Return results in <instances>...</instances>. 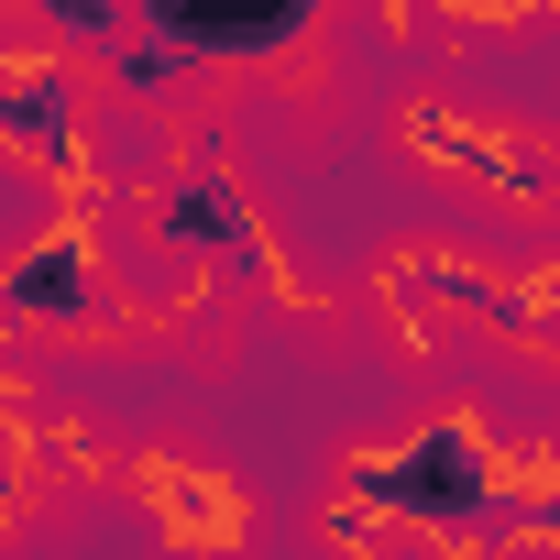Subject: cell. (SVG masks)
<instances>
[{"mask_svg":"<svg viewBox=\"0 0 560 560\" xmlns=\"http://www.w3.org/2000/svg\"><path fill=\"white\" fill-rule=\"evenodd\" d=\"M374 494H385L396 516H418V527H472V516H483V451H472L462 429H429L407 462L374 472Z\"/></svg>","mask_w":560,"mask_h":560,"instance_id":"1","label":"cell"},{"mask_svg":"<svg viewBox=\"0 0 560 560\" xmlns=\"http://www.w3.org/2000/svg\"><path fill=\"white\" fill-rule=\"evenodd\" d=\"M154 56H264L298 34V0H264V12H220V0H154Z\"/></svg>","mask_w":560,"mask_h":560,"instance_id":"2","label":"cell"},{"mask_svg":"<svg viewBox=\"0 0 560 560\" xmlns=\"http://www.w3.org/2000/svg\"><path fill=\"white\" fill-rule=\"evenodd\" d=\"M165 231H176V242H209V253H253L231 187H176V198H165Z\"/></svg>","mask_w":560,"mask_h":560,"instance_id":"3","label":"cell"},{"mask_svg":"<svg viewBox=\"0 0 560 560\" xmlns=\"http://www.w3.org/2000/svg\"><path fill=\"white\" fill-rule=\"evenodd\" d=\"M89 298V275H78V253H34L23 275H12V308H78Z\"/></svg>","mask_w":560,"mask_h":560,"instance_id":"4","label":"cell"},{"mask_svg":"<svg viewBox=\"0 0 560 560\" xmlns=\"http://www.w3.org/2000/svg\"><path fill=\"white\" fill-rule=\"evenodd\" d=\"M0 121H12V132H34V143H67V100H56V89H23V100H0Z\"/></svg>","mask_w":560,"mask_h":560,"instance_id":"5","label":"cell"}]
</instances>
